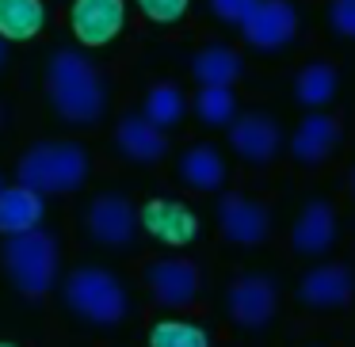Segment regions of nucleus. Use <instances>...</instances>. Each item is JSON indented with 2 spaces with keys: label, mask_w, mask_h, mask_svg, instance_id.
<instances>
[{
  "label": "nucleus",
  "mask_w": 355,
  "mask_h": 347,
  "mask_svg": "<svg viewBox=\"0 0 355 347\" xmlns=\"http://www.w3.org/2000/svg\"><path fill=\"white\" fill-rule=\"evenodd\" d=\"M46 100L62 123L96 126L107 111V88H103L100 69L85 54L54 50L46 62Z\"/></svg>",
  "instance_id": "f257e3e1"
},
{
  "label": "nucleus",
  "mask_w": 355,
  "mask_h": 347,
  "mask_svg": "<svg viewBox=\"0 0 355 347\" xmlns=\"http://www.w3.org/2000/svg\"><path fill=\"white\" fill-rule=\"evenodd\" d=\"M58 267H62L58 240L42 225L16 233V237H4V271H8L12 286L24 298H31V301L46 298L50 286L58 283Z\"/></svg>",
  "instance_id": "f03ea898"
},
{
  "label": "nucleus",
  "mask_w": 355,
  "mask_h": 347,
  "mask_svg": "<svg viewBox=\"0 0 355 347\" xmlns=\"http://www.w3.org/2000/svg\"><path fill=\"white\" fill-rule=\"evenodd\" d=\"M16 176L24 187H31L39 195L77 191L88 179V153L73 141H39L19 157Z\"/></svg>",
  "instance_id": "7ed1b4c3"
},
{
  "label": "nucleus",
  "mask_w": 355,
  "mask_h": 347,
  "mask_svg": "<svg viewBox=\"0 0 355 347\" xmlns=\"http://www.w3.org/2000/svg\"><path fill=\"white\" fill-rule=\"evenodd\" d=\"M65 305L88 324L111 328L126 317V290L111 271L103 267H77L65 283Z\"/></svg>",
  "instance_id": "20e7f679"
},
{
  "label": "nucleus",
  "mask_w": 355,
  "mask_h": 347,
  "mask_svg": "<svg viewBox=\"0 0 355 347\" xmlns=\"http://www.w3.org/2000/svg\"><path fill=\"white\" fill-rule=\"evenodd\" d=\"M237 27L252 50L271 54V50H283L294 42V35H298V12H294L291 0H256L252 12Z\"/></svg>",
  "instance_id": "39448f33"
},
{
  "label": "nucleus",
  "mask_w": 355,
  "mask_h": 347,
  "mask_svg": "<svg viewBox=\"0 0 355 347\" xmlns=\"http://www.w3.org/2000/svg\"><path fill=\"white\" fill-rule=\"evenodd\" d=\"M279 305V290L268 275H241L225 294V309H230L233 324H241L245 332H260L271 324Z\"/></svg>",
  "instance_id": "423d86ee"
},
{
  "label": "nucleus",
  "mask_w": 355,
  "mask_h": 347,
  "mask_svg": "<svg viewBox=\"0 0 355 347\" xmlns=\"http://www.w3.org/2000/svg\"><path fill=\"white\" fill-rule=\"evenodd\" d=\"M88 233L107 248H126L134 240V233H138V210H134V202L119 191L96 195L92 206H88Z\"/></svg>",
  "instance_id": "0eeeda50"
},
{
  "label": "nucleus",
  "mask_w": 355,
  "mask_h": 347,
  "mask_svg": "<svg viewBox=\"0 0 355 347\" xmlns=\"http://www.w3.org/2000/svg\"><path fill=\"white\" fill-rule=\"evenodd\" d=\"M138 225L168 248H184L199 237V217H195V210L176 202V199H149L138 210Z\"/></svg>",
  "instance_id": "6e6552de"
},
{
  "label": "nucleus",
  "mask_w": 355,
  "mask_h": 347,
  "mask_svg": "<svg viewBox=\"0 0 355 347\" xmlns=\"http://www.w3.org/2000/svg\"><path fill=\"white\" fill-rule=\"evenodd\" d=\"M218 225H222V233L233 244L256 248V244H263L268 233H271V214L260 202L245 199V195H237V191H225L222 199H218Z\"/></svg>",
  "instance_id": "1a4fd4ad"
},
{
  "label": "nucleus",
  "mask_w": 355,
  "mask_h": 347,
  "mask_svg": "<svg viewBox=\"0 0 355 347\" xmlns=\"http://www.w3.org/2000/svg\"><path fill=\"white\" fill-rule=\"evenodd\" d=\"M146 283L153 290V298L168 309H184L195 301L199 294V267L184 256H164V260H153L146 271Z\"/></svg>",
  "instance_id": "9d476101"
},
{
  "label": "nucleus",
  "mask_w": 355,
  "mask_h": 347,
  "mask_svg": "<svg viewBox=\"0 0 355 347\" xmlns=\"http://www.w3.org/2000/svg\"><path fill=\"white\" fill-rule=\"evenodd\" d=\"M126 19V0H73L69 24L80 46H107Z\"/></svg>",
  "instance_id": "9b49d317"
},
{
  "label": "nucleus",
  "mask_w": 355,
  "mask_h": 347,
  "mask_svg": "<svg viewBox=\"0 0 355 347\" xmlns=\"http://www.w3.org/2000/svg\"><path fill=\"white\" fill-rule=\"evenodd\" d=\"M355 298V275L344 263H324L302 275L298 301L309 309H344Z\"/></svg>",
  "instance_id": "f8f14e48"
},
{
  "label": "nucleus",
  "mask_w": 355,
  "mask_h": 347,
  "mask_svg": "<svg viewBox=\"0 0 355 347\" xmlns=\"http://www.w3.org/2000/svg\"><path fill=\"white\" fill-rule=\"evenodd\" d=\"M230 145L241 161L268 164L283 149V130L268 115H245V118H233L230 123Z\"/></svg>",
  "instance_id": "ddd939ff"
},
{
  "label": "nucleus",
  "mask_w": 355,
  "mask_h": 347,
  "mask_svg": "<svg viewBox=\"0 0 355 347\" xmlns=\"http://www.w3.org/2000/svg\"><path fill=\"white\" fill-rule=\"evenodd\" d=\"M291 244L302 256H324L336 244V210L329 199H309L291 229Z\"/></svg>",
  "instance_id": "4468645a"
},
{
  "label": "nucleus",
  "mask_w": 355,
  "mask_h": 347,
  "mask_svg": "<svg viewBox=\"0 0 355 347\" xmlns=\"http://www.w3.org/2000/svg\"><path fill=\"white\" fill-rule=\"evenodd\" d=\"M115 145L126 161L134 164H157L164 153H168V138L164 130H157L153 123H146L141 115H130L115 126Z\"/></svg>",
  "instance_id": "2eb2a0df"
},
{
  "label": "nucleus",
  "mask_w": 355,
  "mask_h": 347,
  "mask_svg": "<svg viewBox=\"0 0 355 347\" xmlns=\"http://www.w3.org/2000/svg\"><path fill=\"white\" fill-rule=\"evenodd\" d=\"M42 214H46V202H42L39 191H31L24 184L0 187V233L4 237H16V233L42 225Z\"/></svg>",
  "instance_id": "dca6fc26"
},
{
  "label": "nucleus",
  "mask_w": 355,
  "mask_h": 347,
  "mask_svg": "<svg viewBox=\"0 0 355 347\" xmlns=\"http://www.w3.org/2000/svg\"><path fill=\"white\" fill-rule=\"evenodd\" d=\"M340 141V123L329 115H306L291 134V153L302 164H321Z\"/></svg>",
  "instance_id": "f3484780"
},
{
  "label": "nucleus",
  "mask_w": 355,
  "mask_h": 347,
  "mask_svg": "<svg viewBox=\"0 0 355 347\" xmlns=\"http://www.w3.org/2000/svg\"><path fill=\"white\" fill-rule=\"evenodd\" d=\"M245 73V62L233 46H222V42H210L202 46L199 54L191 57V77L199 84H218V88H230L233 80Z\"/></svg>",
  "instance_id": "a211bd4d"
},
{
  "label": "nucleus",
  "mask_w": 355,
  "mask_h": 347,
  "mask_svg": "<svg viewBox=\"0 0 355 347\" xmlns=\"http://www.w3.org/2000/svg\"><path fill=\"white\" fill-rule=\"evenodd\" d=\"M180 176L184 184H191L195 191H222L225 184V161L214 145H191L184 157H180Z\"/></svg>",
  "instance_id": "6ab92c4d"
},
{
  "label": "nucleus",
  "mask_w": 355,
  "mask_h": 347,
  "mask_svg": "<svg viewBox=\"0 0 355 347\" xmlns=\"http://www.w3.org/2000/svg\"><path fill=\"white\" fill-rule=\"evenodd\" d=\"M46 27L42 0H0V39L31 42Z\"/></svg>",
  "instance_id": "aec40b11"
},
{
  "label": "nucleus",
  "mask_w": 355,
  "mask_h": 347,
  "mask_svg": "<svg viewBox=\"0 0 355 347\" xmlns=\"http://www.w3.org/2000/svg\"><path fill=\"white\" fill-rule=\"evenodd\" d=\"M336 88H340V73L332 69L329 62H309V65H302L298 77H294V100H298L302 107L317 111L336 96Z\"/></svg>",
  "instance_id": "412c9836"
},
{
  "label": "nucleus",
  "mask_w": 355,
  "mask_h": 347,
  "mask_svg": "<svg viewBox=\"0 0 355 347\" xmlns=\"http://www.w3.org/2000/svg\"><path fill=\"white\" fill-rule=\"evenodd\" d=\"M184 107H187L184 92H180L172 80H161V84L149 88L146 107H141V118H146V123H153L157 130H168V126H176L180 118H184Z\"/></svg>",
  "instance_id": "4be33fe9"
},
{
  "label": "nucleus",
  "mask_w": 355,
  "mask_h": 347,
  "mask_svg": "<svg viewBox=\"0 0 355 347\" xmlns=\"http://www.w3.org/2000/svg\"><path fill=\"white\" fill-rule=\"evenodd\" d=\"M195 111L207 126H230L233 115H237V100H233L230 88H218V84H202L199 96H195Z\"/></svg>",
  "instance_id": "5701e85b"
},
{
  "label": "nucleus",
  "mask_w": 355,
  "mask_h": 347,
  "mask_svg": "<svg viewBox=\"0 0 355 347\" xmlns=\"http://www.w3.org/2000/svg\"><path fill=\"white\" fill-rule=\"evenodd\" d=\"M149 347H210V336L191 321H157Z\"/></svg>",
  "instance_id": "b1692460"
},
{
  "label": "nucleus",
  "mask_w": 355,
  "mask_h": 347,
  "mask_svg": "<svg viewBox=\"0 0 355 347\" xmlns=\"http://www.w3.org/2000/svg\"><path fill=\"white\" fill-rule=\"evenodd\" d=\"M141 8V16L153 19V24H176L187 8H191V0H134Z\"/></svg>",
  "instance_id": "393cba45"
},
{
  "label": "nucleus",
  "mask_w": 355,
  "mask_h": 347,
  "mask_svg": "<svg viewBox=\"0 0 355 347\" xmlns=\"http://www.w3.org/2000/svg\"><path fill=\"white\" fill-rule=\"evenodd\" d=\"M329 24L340 39H355V0H329Z\"/></svg>",
  "instance_id": "a878e982"
},
{
  "label": "nucleus",
  "mask_w": 355,
  "mask_h": 347,
  "mask_svg": "<svg viewBox=\"0 0 355 347\" xmlns=\"http://www.w3.org/2000/svg\"><path fill=\"white\" fill-rule=\"evenodd\" d=\"M256 0H210V12H214L218 19H225V24H241V19L252 12Z\"/></svg>",
  "instance_id": "bb28decb"
},
{
  "label": "nucleus",
  "mask_w": 355,
  "mask_h": 347,
  "mask_svg": "<svg viewBox=\"0 0 355 347\" xmlns=\"http://www.w3.org/2000/svg\"><path fill=\"white\" fill-rule=\"evenodd\" d=\"M4 62H8V50H4V39H0V69H4Z\"/></svg>",
  "instance_id": "cd10ccee"
},
{
  "label": "nucleus",
  "mask_w": 355,
  "mask_h": 347,
  "mask_svg": "<svg viewBox=\"0 0 355 347\" xmlns=\"http://www.w3.org/2000/svg\"><path fill=\"white\" fill-rule=\"evenodd\" d=\"M352 191H355V168H352Z\"/></svg>",
  "instance_id": "c85d7f7f"
},
{
  "label": "nucleus",
  "mask_w": 355,
  "mask_h": 347,
  "mask_svg": "<svg viewBox=\"0 0 355 347\" xmlns=\"http://www.w3.org/2000/svg\"><path fill=\"white\" fill-rule=\"evenodd\" d=\"M0 347H16V344H4V339H0Z\"/></svg>",
  "instance_id": "c756f323"
}]
</instances>
